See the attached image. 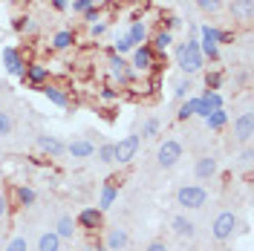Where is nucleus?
<instances>
[{
  "instance_id": "obj_1",
  "label": "nucleus",
  "mask_w": 254,
  "mask_h": 251,
  "mask_svg": "<svg viewBox=\"0 0 254 251\" xmlns=\"http://www.w3.org/2000/svg\"><path fill=\"white\" fill-rule=\"evenodd\" d=\"M176 66L182 69V75H196L205 69V58L199 55V38H188L185 44H176Z\"/></svg>"
},
{
  "instance_id": "obj_2",
  "label": "nucleus",
  "mask_w": 254,
  "mask_h": 251,
  "mask_svg": "<svg viewBox=\"0 0 254 251\" xmlns=\"http://www.w3.org/2000/svg\"><path fill=\"white\" fill-rule=\"evenodd\" d=\"M208 202V190L202 185H182L176 188V205L185 211H199Z\"/></svg>"
},
{
  "instance_id": "obj_3",
  "label": "nucleus",
  "mask_w": 254,
  "mask_h": 251,
  "mask_svg": "<svg viewBox=\"0 0 254 251\" xmlns=\"http://www.w3.org/2000/svg\"><path fill=\"white\" fill-rule=\"evenodd\" d=\"M237 228H240L237 214H234V211H222V214H217L214 222H211V237L220 240V243H225V240H231V237L237 234Z\"/></svg>"
},
{
  "instance_id": "obj_4",
  "label": "nucleus",
  "mask_w": 254,
  "mask_h": 251,
  "mask_svg": "<svg viewBox=\"0 0 254 251\" xmlns=\"http://www.w3.org/2000/svg\"><path fill=\"white\" fill-rule=\"evenodd\" d=\"M107 66H110V78L119 84V87H133L136 84V72L130 69V61H125V55H116V52H110V61H107Z\"/></svg>"
},
{
  "instance_id": "obj_5",
  "label": "nucleus",
  "mask_w": 254,
  "mask_h": 251,
  "mask_svg": "<svg viewBox=\"0 0 254 251\" xmlns=\"http://www.w3.org/2000/svg\"><path fill=\"white\" fill-rule=\"evenodd\" d=\"M179 159H182V141L165 139L162 144H159V150H156V165L162 168V171H171V168H176V165H179Z\"/></svg>"
},
{
  "instance_id": "obj_6",
  "label": "nucleus",
  "mask_w": 254,
  "mask_h": 251,
  "mask_svg": "<svg viewBox=\"0 0 254 251\" xmlns=\"http://www.w3.org/2000/svg\"><path fill=\"white\" fill-rule=\"evenodd\" d=\"M113 147H116V165H130L136 159V153H139V147H142V136L130 133L125 139L113 141Z\"/></svg>"
},
{
  "instance_id": "obj_7",
  "label": "nucleus",
  "mask_w": 254,
  "mask_h": 251,
  "mask_svg": "<svg viewBox=\"0 0 254 251\" xmlns=\"http://www.w3.org/2000/svg\"><path fill=\"white\" fill-rule=\"evenodd\" d=\"M130 69L133 72H153L156 69V52L150 49V44H139L130 52Z\"/></svg>"
},
{
  "instance_id": "obj_8",
  "label": "nucleus",
  "mask_w": 254,
  "mask_h": 251,
  "mask_svg": "<svg viewBox=\"0 0 254 251\" xmlns=\"http://www.w3.org/2000/svg\"><path fill=\"white\" fill-rule=\"evenodd\" d=\"M231 130H234V141L237 144H252V136H254V116L252 110H246V113H240L237 119H234V125H231Z\"/></svg>"
},
{
  "instance_id": "obj_9",
  "label": "nucleus",
  "mask_w": 254,
  "mask_h": 251,
  "mask_svg": "<svg viewBox=\"0 0 254 251\" xmlns=\"http://www.w3.org/2000/svg\"><path fill=\"white\" fill-rule=\"evenodd\" d=\"M217 173H220V162H217V156H211V153H202V156L193 162V176L202 179V182H211Z\"/></svg>"
},
{
  "instance_id": "obj_10",
  "label": "nucleus",
  "mask_w": 254,
  "mask_h": 251,
  "mask_svg": "<svg viewBox=\"0 0 254 251\" xmlns=\"http://www.w3.org/2000/svg\"><path fill=\"white\" fill-rule=\"evenodd\" d=\"M3 66H6V72H9V75H15V78H23L26 58L20 55V49H15V47H3Z\"/></svg>"
},
{
  "instance_id": "obj_11",
  "label": "nucleus",
  "mask_w": 254,
  "mask_h": 251,
  "mask_svg": "<svg viewBox=\"0 0 254 251\" xmlns=\"http://www.w3.org/2000/svg\"><path fill=\"white\" fill-rule=\"evenodd\" d=\"M35 144H38L41 153H47V156H52V159H61L64 153H66V144H64L58 136H49V133H41V136L35 139Z\"/></svg>"
},
{
  "instance_id": "obj_12",
  "label": "nucleus",
  "mask_w": 254,
  "mask_h": 251,
  "mask_svg": "<svg viewBox=\"0 0 254 251\" xmlns=\"http://www.w3.org/2000/svg\"><path fill=\"white\" fill-rule=\"evenodd\" d=\"M49 78V66H44L41 61H32L26 63V69H23V81L29 84V87H35V90H41L44 87V81Z\"/></svg>"
},
{
  "instance_id": "obj_13",
  "label": "nucleus",
  "mask_w": 254,
  "mask_h": 251,
  "mask_svg": "<svg viewBox=\"0 0 254 251\" xmlns=\"http://www.w3.org/2000/svg\"><path fill=\"white\" fill-rule=\"evenodd\" d=\"M127 246H130V234H127V228H122V225L107 228V234H104V249L107 251H125Z\"/></svg>"
},
{
  "instance_id": "obj_14",
  "label": "nucleus",
  "mask_w": 254,
  "mask_h": 251,
  "mask_svg": "<svg viewBox=\"0 0 254 251\" xmlns=\"http://www.w3.org/2000/svg\"><path fill=\"white\" fill-rule=\"evenodd\" d=\"M101 222H104V211H98V208H84V211H78V217H75V225L84 228V231L101 228Z\"/></svg>"
},
{
  "instance_id": "obj_15",
  "label": "nucleus",
  "mask_w": 254,
  "mask_h": 251,
  "mask_svg": "<svg viewBox=\"0 0 254 251\" xmlns=\"http://www.w3.org/2000/svg\"><path fill=\"white\" fill-rule=\"evenodd\" d=\"M228 12H231V17L240 20V23H252L254 3L252 0H228Z\"/></svg>"
},
{
  "instance_id": "obj_16",
  "label": "nucleus",
  "mask_w": 254,
  "mask_h": 251,
  "mask_svg": "<svg viewBox=\"0 0 254 251\" xmlns=\"http://www.w3.org/2000/svg\"><path fill=\"white\" fill-rule=\"evenodd\" d=\"M171 228H174V234L182 237V240H193V237H196V225H193V220H188L185 214H176L174 220H171Z\"/></svg>"
},
{
  "instance_id": "obj_17",
  "label": "nucleus",
  "mask_w": 254,
  "mask_h": 251,
  "mask_svg": "<svg viewBox=\"0 0 254 251\" xmlns=\"http://www.w3.org/2000/svg\"><path fill=\"white\" fill-rule=\"evenodd\" d=\"M66 153L72 159H90L95 153V144L90 139H72L66 144Z\"/></svg>"
},
{
  "instance_id": "obj_18",
  "label": "nucleus",
  "mask_w": 254,
  "mask_h": 251,
  "mask_svg": "<svg viewBox=\"0 0 254 251\" xmlns=\"http://www.w3.org/2000/svg\"><path fill=\"white\" fill-rule=\"evenodd\" d=\"M55 234L64 240H75V234H78V225H75V220L69 217V214H64V217H58V222H55V228H52Z\"/></svg>"
},
{
  "instance_id": "obj_19",
  "label": "nucleus",
  "mask_w": 254,
  "mask_h": 251,
  "mask_svg": "<svg viewBox=\"0 0 254 251\" xmlns=\"http://www.w3.org/2000/svg\"><path fill=\"white\" fill-rule=\"evenodd\" d=\"M199 41H208V44H217V47H220V44H225V41H231V35H228V32H222L220 26H199Z\"/></svg>"
},
{
  "instance_id": "obj_20",
  "label": "nucleus",
  "mask_w": 254,
  "mask_h": 251,
  "mask_svg": "<svg viewBox=\"0 0 254 251\" xmlns=\"http://www.w3.org/2000/svg\"><path fill=\"white\" fill-rule=\"evenodd\" d=\"M41 93L47 95L49 104H55V107H69V95L64 93L61 87H55V84H44V87H41Z\"/></svg>"
},
{
  "instance_id": "obj_21",
  "label": "nucleus",
  "mask_w": 254,
  "mask_h": 251,
  "mask_svg": "<svg viewBox=\"0 0 254 251\" xmlns=\"http://www.w3.org/2000/svg\"><path fill=\"white\" fill-rule=\"evenodd\" d=\"M35 251H61V237L55 231H44L35 240Z\"/></svg>"
},
{
  "instance_id": "obj_22",
  "label": "nucleus",
  "mask_w": 254,
  "mask_h": 251,
  "mask_svg": "<svg viewBox=\"0 0 254 251\" xmlns=\"http://www.w3.org/2000/svg\"><path fill=\"white\" fill-rule=\"evenodd\" d=\"M75 32L72 29H61V32H55V38H52V49L55 52H66V49H72L75 47Z\"/></svg>"
},
{
  "instance_id": "obj_23",
  "label": "nucleus",
  "mask_w": 254,
  "mask_h": 251,
  "mask_svg": "<svg viewBox=\"0 0 254 251\" xmlns=\"http://www.w3.org/2000/svg\"><path fill=\"white\" fill-rule=\"evenodd\" d=\"M171 44H174V32H165V29H159L153 38H150V49L156 52V55H165L168 49H171Z\"/></svg>"
},
{
  "instance_id": "obj_24",
  "label": "nucleus",
  "mask_w": 254,
  "mask_h": 251,
  "mask_svg": "<svg viewBox=\"0 0 254 251\" xmlns=\"http://www.w3.org/2000/svg\"><path fill=\"white\" fill-rule=\"evenodd\" d=\"M127 38H130L136 47H139V44H147V38H150V35H147V23H144V20H133L130 29H127Z\"/></svg>"
},
{
  "instance_id": "obj_25",
  "label": "nucleus",
  "mask_w": 254,
  "mask_h": 251,
  "mask_svg": "<svg viewBox=\"0 0 254 251\" xmlns=\"http://www.w3.org/2000/svg\"><path fill=\"white\" fill-rule=\"evenodd\" d=\"M35 199H38L35 188H29V185H17V188H15V205L29 208V205H35Z\"/></svg>"
},
{
  "instance_id": "obj_26",
  "label": "nucleus",
  "mask_w": 254,
  "mask_h": 251,
  "mask_svg": "<svg viewBox=\"0 0 254 251\" xmlns=\"http://www.w3.org/2000/svg\"><path fill=\"white\" fill-rule=\"evenodd\" d=\"M205 127L211 130V133H220V130H225V127H228V113H225V110H214L205 119Z\"/></svg>"
},
{
  "instance_id": "obj_27",
  "label": "nucleus",
  "mask_w": 254,
  "mask_h": 251,
  "mask_svg": "<svg viewBox=\"0 0 254 251\" xmlns=\"http://www.w3.org/2000/svg\"><path fill=\"white\" fill-rule=\"evenodd\" d=\"M190 90H193V78H190V75H182V78L174 81V95L179 98V101L190 98Z\"/></svg>"
},
{
  "instance_id": "obj_28",
  "label": "nucleus",
  "mask_w": 254,
  "mask_h": 251,
  "mask_svg": "<svg viewBox=\"0 0 254 251\" xmlns=\"http://www.w3.org/2000/svg\"><path fill=\"white\" fill-rule=\"evenodd\" d=\"M95 159H98L101 165H116V147H113V141H104V144H98V150H95Z\"/></svg>"
},
{
  "instance_id": "obj_29",
  "label": "nucleus",
  "mask_w": 254,
  "mask_h": 251,
  "mask_svg": "<svg viewBox=\"0 0 254 251\" xmlns=\"http://www.w3.org/2000/svg\"><path fill=\"white\" fill-rule=\"evenodd\" d=\"M116 196H119V188L116 185H104L101 188V196H98V211H107L116 202Z\"/></svg>"
},
{
  "instance_id": "obj_30",
  "label": "nucleus",
  "mask_w": 254,
  "mask_h": 251,
  "mask_svg": "<svg viewBox=\"0 0 254 251\" xmlns=\"http://www.w3.org/2000/svg\"><path fill=\"white\" fill-rule=\"evenodd\" d=\"M133 49H136V44L127 38V32H122V35L116 38V44H113L110 52H116V55H127V52H133Z\"/></svg>"
},
{
  "instance_id": "obj_31",
  "label": "nucleus",
  "mask_w": 254,
  "mask_h": 251,
  "mask_svg": "<svg viewBox=\"0 0 254 251\" xmlns=\"http://www.w3.org/2000/svg\"><path fill=\"white\" fill-rule=\"evenodd\" d=\"M193 107H196V98H193V95H190V98H185V101H179L176 119H179V122H188V119H193Z\"/></svg>"
},
{
  "instance_id": "obj_32",
  "label": "nucleus",
  "mask_w": 254,
  "mask_h": 251,
  "mask_svg": "<svg viewBox=\"0 0 254 251\" xmlns=\"http://www.w3.org/2000/svg\"><path fill=\"white\" fill-rule=\"evenodd\" d=\"M159 127H162V122H159L156 116L144 119V125H142V139H153V136H159Z\"/></svg>"
},
{
  "instance_id": "obj_33",
  "label": "nucleus",
  "mask_w": 254,
  "mask_h": 251,
  "mask_svg": "<svg viewBox=\"0 0 254 251\" xmlns=\"http://www.w3.org/2000/svg\"><path fill=\"white\" fill-rule=\"evenodd\" d=\"M199 55L205 61H220V47L217 44H208V41H199Z\"/></svg>"
},
{
  "instance_id": "obj_34",
  "label": "nucleus",
  "mask_w": 254,
  "mask_h": 251,
  "mask_svg": "<svg viewBox=\"0 0 254 251\" xmlns=\"http://www.w3.org/2000/svg\"><path fill=\"white\" fill-rule=\"evenodd\" d=\"M222 6H225V0H196V9L205 15H217Z\"/></svg>"
},
{
  "instance_id": "obj_35",
  "label": "nucleus",
  "mask_w": 254,
  "mask_h": 251,
  "mask_svg": "<svg viewBox=\"0 0 254 251\" xmlns=\"http://www.w3.org/2000/svg\"><path fill=\"white\" fill-rule=\"evenodd\" d=\"M12 130H15V119H12V113L0 110V139H6Z\"/></svg>"
},
{
  "instance_id": "obj_36",
  "label": "nucleus",
  "mask_w": 254,
  "mask_h": 251,
  "mask_svg": "<svg viewBox=\"0 0 254 251\" xmlns=\"http://www.w3.org/2000/svg\"><path fill=\"white\" fill-rule=\"evenodd\" d=\"M222 81H225V75L222 72H208L205 75V90H211V93H217V90H222Z\"/></svg>"
},
{
  "instance_id": "obj_37",
  "label": "nucleus",
  "mask_w": 254,
  "mask_h": 251,
  "mask_svg": "<svg viewBox=\"0 0 254 251\" xmlns=\"http://www.w3.org/2000/svg\"><path fill=\"white\" fill-rule=\"evenodd\" d=\"M3 251H29V240H26L23 234H15L9 243H6V249Z\"/></svg>"
},
{
  "instance_id": "obj_38",
  "label": "nucleus",
  "mask_w": 254,
  "mask_h": 251,
  "mask_svg": "<svg viewBox=\"0 0 254 251\" xmlns=\"http://www.w3.org/2000/svg\"><path fill=\"white\" fill-rule=\"evenodd\" d=\"M119 90H116V87H101V90H98V98H101V101H104V104H113V101H119Z\"/></svg>"
},
{
  "instance_id": "obj_39",
  "label": "nucleus",
  "mask_w": 254,
  "mask_h": 251,
  "mask_svg": "<svg viewBox=\"0 0 254 251\" xmlns=\"http://www.w3.org/2000/svg\"><path fill=\"white\" fill-rule=\"evenodd\" d=\"M107 35V20H98V23H90V38L98 41V38H104Z\"/></svg>"
},
{
  "instance_id": "obj_40",
  "label": "nucleus",
  "mask_w": 254,
  "mask_h": 251,
  "mask_svg": "<svg viewBox=\"0 0 254 251\" xmlns=\"http://www.w3.org/2000/svg\"><path fill=\"white\" fill-rule=\"evenodd\" d=\"M179 26H182V20H179L176 15H165L162 17V29L165 32H174V29H179Z\"/></svg>"
},
{
  "instance_id": "obj_41",
  "label": "nucleus",
  "mask_w": 254,
  "mask_h": 251,
  "mask_svg": "<svg viewBox=\"0 0 254 251\" xmlns=\"http://www.w3.org/2000/svg\"><path fill=\"white\" fill-rule=\"evenodd\" d=\"M84 20H87V23H98V20H104V17H101V9H98V6L87 9V12H84Z\"/></svg>"
},
{
  "instance_id": "obj_42",
  "label": "nucleus",
  "mask_w": 254,
  "mask_h": 251,
  "mask_svg": "<svg viewBox=\"0 0 254 251\" xmlns=\"http://www.w3.org/2000/svg\"><path fill=\"white\" fill-rule=\"evenodd\" d=\"M252 159H254V150H252V144H246V150H243V156H240V165H243V168H252Z\"/></svg>"
},
{
  "instance_id": "obj_43",
  "label": "nucleus",
  "mask_w": 254,
  "mask_h": 251,
  "mask_svg": "<svg viewBox=\"0 0 254 251\" xmlns=\"http://www.w3.org/2000/svg\"><path fill=\"white\" fill-rule=\"evenodd\" d=\"M144 251H171V249H168V243H165V240H150Z\"/></svg>"
},
{
  "instance_id": "obj_44",
  "label": "nucleus",
  "mask_w": 254,
  "mask_h": 251,
  "mask_svg": "<svg viewBox=\"0 0 254 251\" xmlns=\"http://www.w3.org/2000/svg\"><path fill=\"white\" fill-rule=\"evenodd\" d=\"M6 214H9V193L0 190V220H6Z\"/></svg>"
},
{
  "instance_id": "obj_45",
  "label": "nucleus",
  "mask_w": 254,
  "mask_h": 251,
  "mask_svg": "<svg viewBox=\"0 0 254 251\" xmlns=\"http://www.w3.org/2000/svg\"><path fill=\"white\" fill-rule=\"evenodd\" d=\"M49 6H52L55 12H66V9H69V3H66V0H49Z\"/></svg>"
},
{
  "instance_id": "obj_46",
  "label": "nucleus",
  "mask_w": 254,
  "mask_h": 251,
  "mask_svg": "<svg viewBox=\"0 0 254 251\" xmlns=\"http://www.w3.org/2000/svg\"><path fill=\"white\" fill-rule=\"evenodd\" d=\"M249 84V72L243 69V72H237V87H246Z\"/></svg>"
},
{
  "instance_id": "obj_47",
  "label": "nucleus",
  "mask_w": 254,
  "mask_h": 251,
  "mask_svg": "<svg viewBox=\"0 0 254 251\" xmlns=\"http://www.w3.org/2000/svg\"><path fill=\"white\" fill-rule=\"evenodd\" d=\"M93 251H107V249H104V246H101V249H93Z\"/></svg>"
},
{
  "instance_id": "obj_48",
  "label": "nucleus",
  "mask_w": 254,
  "mask_h": 251,
  "mask_svg": "<svg viewBox=\"0 0 254 251\" xmlns=\"http://www.w3.org/2000/svg\"><path fill=\"white\" fill-rule=\"evenodd\" d=\"M66 3H75V0H66Z\"/></svg>"
},
{
  "instance_id": "obj_49",
  "label": "nucleus",
  "mask_w": 254,
  "mask_h": 251,
  "mask_svg": "<svg viewBox=\"0 0 254 251\" xmlns=\"http://www.w3.org/2000/svg\"><path fill=\"white\" fill-rule=\"evenodd\" d=\"M0 110H3V107H0Z\"/></svg>"
},
{
  "instance_id": "obj_50",
  "label": "nucleus",
  "mask_w": 254,
  "mask_h": 251,
  "mask_svg": "<svg viewBox=\"0 0 254 251\" xmlns=\"http://www.w3.org/2000/svg\"><path fill=\"white\" fill-rule=\"evenodd\" d=\"M0 3H3V0H0Z\"/></svg>"
}]
</instances>
